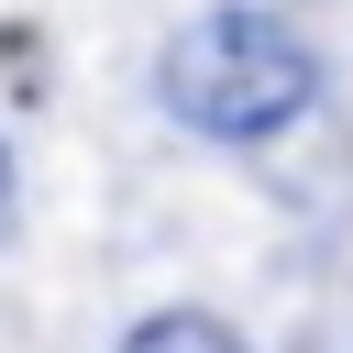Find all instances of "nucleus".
<instances>
[{
	"label": "nucleus",
	"mask_w": 353,
	"mask_h": 353,
	"mask_svg": "<svg viewBox=\"0 0 353 353\" xmlns=\"http://www.w3.org/2000/svg\"><path fill=\"white\" fill-rule=\"evenodd\" d=\"M154 110L199 143H287L309 110H320V55L287 11L265 0H210L199 22H176L154 44Z\"/></svg>",
	"instance_id": "1"
},
{
	"label": "nucleus",
	"mask_w": 353,
	"mask_h": 353,
	"mask_svg": "<svg viewBox=\"0 0 353 353\" xmlns=\"http://www.w3.org/2000/svg\"><path fill=\"white\" fill-rule=\"evenodd\" d=\"M121 353H254L221 309H143L132 331H121Z\"/></svg>",
	"instance_id": "2"
},
{
	"label": "nucleus",
	"mask_w": 353,
	"mask_h": 353,
	"mask_svg": "<svg viewBox=\"0 0 353 353\" xmlns=\"http://www.w3.org/2000/svg\"><path fill=\"white\" fill-rule=\"evenodd\" d=\"M11 221H22V165H11V143H0V243H11Z\"/></svg>",
	"instance_id": "3"
}]
</instances>
